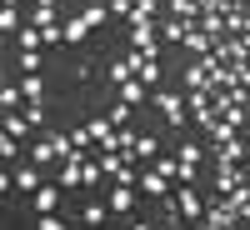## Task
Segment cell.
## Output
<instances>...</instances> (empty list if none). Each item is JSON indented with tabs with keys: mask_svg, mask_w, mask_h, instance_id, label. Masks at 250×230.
<instances>
[{
	"mask_svg": "<svg viewBox=\"0 0 250 230\" xmlns=\"http://www.w3.org/2000/svg\"><path fill=\"white\" fill-rule=\"evenodd\" d=\"M130 50L160 60V30H155V20H130Z\"/></svg>",
	"mask_w": 250,
	"mask_h": 230,
	"instance_id": "cell-1",
	"label": "cell"
},
{
	"mask_svg": "<svg viewBox=\"0 0 250 230\" xmlns=\"http://www.w3.org/2000/svg\"><path fill=\"white\" fill-rule=\"evenodd\" d=\"M155 105L165 110V125H170V130L180 135V130H185V120H190V115H185V110H190V105H185L180 95H170V90H160V95H155Z\"/></svg>",
	"mask_w": 250,
	"mask_h": 230,
	"instance_id": "cell-2",
	"label": "cell"
},
{
	"mask_svg": "<svg viewBox=\"0 0 250 230\" xmlns=\"http://www.w3.org/2000/svg\"><path fill=\"white\" fill-rule=\"evenodd\" d=\"M175 205H180L185 220H205V205H200V195L190 190V185H180V190H175Z\"/></svg>",
	"mask_w": 250,
	"mask_h": 230,
	"instance_id": "cell-3",
	"label": "cell"
},
{
	"mask_svg": "<svg viewBox=\"0 0 250 230\" xmlns=\"http://www.w3.org/2000/svg\"><path fill=\"white\" fill-rule=\"evenodd\" d=\"M90 135H95V145H100V150H115V120L110 115H100V120H90Z\"/></svg>",
	"mask_w": 250,
	"mask_h": 230,
	"instance_id": "cell-4",
	"label": "cell"
},
{
	"mask_svg": "<svg viewBox=\"0 0 250 230\" xmlns=\"http://www.w3.org/2000/svg\"><path fill=\"white\" fill-rule=\"evenodd\" d=\"M105 205L115 215H125V210H135V185H110V195H105Z\"/></svg>",
	"mask_w": 250,
	"mask_h": 230,
	"instance_id": "cell-5",
	"label": "cell"
},
{
	"mask_svg": "<svg viewBox=\"0 0 250 230\" xmlns=\"http://www.w3.org/2000/svg\"><path fill=\"white\" fill-rule=\"evenodd\" d=\"M25 160H30V165H55V160H60V150H55V140L45 135L40 145H30V150H25Z\"/></svg>",
	"mask_w": 250,
	"mask_h": 230,
	"instance_id": "cell-6",
	"label": "cell"
},
{
	"mask_svg": "<svg viewBox=\"0 0 250 230\" xmlns=\"http://www.w3.org/2000/svg\"><path fill=\"white\" fill-rule=\"evenodd\" d=\"M35 210L40 215H55L60 210V185H40V190H35Z\"/></svg>",
	"mask_w": 250,
	"mask_h": 230,
	"instance_id": "cell-7",
	"label": "cell"
},
{
	"mask_svg": "<svg viewBox=\"0 0 250 230\" xmlns=\"http://www.w3.org/2000/svg\"><path fill=\"white\" fill-rule=\"evenodd\" d=\"M165 185H170V180H165L160 170H145V175H140V190L155 195V200H170V195H165Z\"/></svg>",
	"mask_w": 250,
	"mask_h": 230,
	"instance_id": "cell-8",
	"label": "cell"
},
{
	"mask_svg": "<svg viewBox=\"0 0 250 230\" xmlns=\"http://www.w3.org/2000/svg\"><path fill=\"white\" fill-rule=\"evenodd\" d=\"M15 185H20V190H40V165H20V170H15Z\"/></svg>",
	"mask_w": 250,
	"mask_h": 230,
	"instance_id": "cell-9",
	"label": "cell"
},
{
	"mask_svg": "<svg viewBox=\"0 0 250 230\" xmlns=\"http://www.w3.org/2000/svg\"><path fill=\"white\" fill-rule=\"evenodd\" d=\"M215 160H220V165H240V160H245V145H240V140H230V145H215Z\"/></svg>",
	"mask_w": 250,
	"mask_h": 230,
	"instance_id": "cell-10",
	"label": "cell"
},
{
	"mask_svg": "<svg viewBox=\"0 0 250 230\" xmlns=\"http://www.w3.org/2000/svg\"><path fill=\"white\" fill-rule=\"evenodd\" d=\"M120 100H125V105H145V80H125V85H120Z\"/></svg>",
	"mask_w": 250,
	"mask_h": 230,
	"instance_id": "cell-11",
	"label": "cell"
},
{
	"mask_svg": "<svg viewBox=\"0 0 250 230\" xmlns=\"http://www.w3.org/2000/svg\"><path fill=\"white\" fill-rule=\"evenodd\" d=\"M90 35V25H85V15H75V20H65V45H80V40Z\"/></svg>",
	"mask_w": 250,
	"mask_h": 230,
	"instance_id": "cell-12",
	"label": "cell"
},
{
	"mask_svg": "<svg viewBox=\"0 0 250 230\" xmlns=\"http://www.w3.org/2000/svg\"><path fill=\"white\" fill-rule=\"evenodd\" d=\"M35 130V125H30V115H5V135H15V140H25Z\"/></svg>",
	"mask_w": 250,
	"mask_h": 230,
	"instance_id": "cell-13",
	"label": "cell"
},
{
	"mask_svg": "<svg viewBox=\"0 0 250 230\" xmlns=\"http://www.w3.org/2000/svg\"><path fill=\"white\" fill-rule=\"evenodd\" d=\"M155 150H160V140H155V135H140V140H135V150H130V160H150Z\"/></svg>",
	"mask_w": 250,
	"mask_h": 230,
	"instance_id": "cell-14",
	"label": "cell"
},
{
	"mask_svg": "<svg viewBox=\"0 0 250 230\" xmlns=\"http://www.w3.org/2000/svg\"><path fill=\"white\" fill-rule=\"evenodd\" d=\"M155 170L165 180H180V155H155Z\"/></svg>",
	"mask_w": 250,
	"mask_h": 230,
	"instance_id": "cell-15",
	"label": "cell"
},
{
	"mask_svg": "<svg viewBox=\"0 0 250 230\" xmlns=\"http://www.w3.org/2000/svg\"><path fill=\"white\" fill-rule=\"evenodd\" d=\"M35 45H45V30L25 25V30H20V50H35Z\"/></svg>",
	"mask_w": 250,
	"mask_h": 230,
	"instance_id": "cell-16",
	"label": "cell"
},
{
	"mask_svg": "<svg viewBox=\"0 0 250 230\" xmlns=\"http://www.w3.org/2000/svg\"><path fill=\"white\" fill-rule=\"evenodd\" d=\"M80 15H85V25L95 30V25H105V15H110V5H85Z\"/></svg>",
	"mask_w": 250,
	"mask_h": 230,
	"instance_id": "cell-17",
	"label": "cell"
},
{
	"mask_svg": "<svg viewBox=\"0 0 250 230\" xmlns=\"http://www.w3.org/2000/svg\"><path fill=\"white\" fill-rule=\"evenodd\" d=\"M30 20H35V30H50V25H55V5H35Z\"/></svg>",
	"mask_w": 250,
	"mask_h": 230,
	"instance_id": "cell-18",
	"label": "cell"
},
{
	"mask_svg": "<svg viewBox=\"0 0 250 230\" xmlns=\"http://www.w3.org/2000/svg\"><path fill=\"white\" fill-rule=\"evenodd\" d=\"M105 75L115 80V85H125V80H135V70H130V60H115V65H110Z\"/></svg>",
	"mask_w": 250,
	"mask_h": 230,
	"instance_id": "cell-19",
	"label": "cell"
},
{
	"mask_svg": "<svg viewBox=\"0 0 250 230\" xmlns=\"http://www.w3.org/2000/svg\"><path fill=\"white\" fill-rule=\"evenodd\" d=\"M105 215H110V205H105V200H90V205H85V225H100Z\"/></svg>",
	"mask_w": 250,
	"mask_h": 230,
	"instance_id": "cell-20",
	"label": "cell"
},
{
	"mask_svg": "<svg viewBox=\"0 0 250 230\" xmlns=\"http://www.w3.org/2000/svg\"><path fill=\"white\" fill-rule=\"evenodd\" d=\"M105 115H110V120L120 125V130H125V125H130V115H135V105H125V100H120V105H110Z\"/></svg>",
	"mask_w": 250,
	"mask_h": 230,
	"instance_id": "cell-21",
	"label": "cell"
},
{
	"mask_svg": "<svg viewBox=\"0 0 250 230\" xmlns=\"http://www.w3.org/2000/svg\"><path fill=\"white\" fill-rule=\"evenodd\" d=\"M70 145H75V150H90V145H95V135H90V125H80V130H70Z\"/></svg>",
	"mask_w": 250,
	"mask_h": 230,
	"instance_id": "cell-22",
	"label": "cell"
},
{
	"mask_svg": "<svg viewBox=\"0 0 250 230\" xmlns=\"http://www.w3.org/2000/svg\"><path fill=\"white\" fill-rule=\"evenodd\" d=\"M0 30H5V35H15V30H25V25H20V15L5 5V10H0Z\"/></svg>",
	"mask_w": 250,
	"mask_h": 230,
	"instance_id": "cell-23",
	"label": "cell"
},
{
	"mask_svg": "<svg viewBox=\"0 0 250 230\" xmlns=\"http://www.w3.org/2000/svg\"><path fill=\"white\" fill-rule=\"evenodd\" d=\"M20 70L35 75V70H40V50H20Z\"/></svg>",
	"mask_w": 250,
	"mask_h": 230,
	"instance_id": "cell-24",
	"label": "cell"
},
{
	"mask_svg": "<svg viewBox=\"0 0 250 230\" xmlns=\"http://www.w3.org/2000/svg\"><path fill=\"white\" fill-rule=\"evenodd\" d=\"M0 105L15 110V105H20V90H15V85H5V90H0Z\"/></svg>",
	"mask_w": 250,
	"mask_h": 230,
	"instance_id": "cell-25",
	"label": "cell"
},
{
	"mask_svg": "<svg viewBox=\"0 0 250 230\" xmlns=\"http://www.w3.org/2000/svg\"><path fill=\"white\" fill-rule=\"evenodd\" d=\"M0 155H5V160H20V145H15V135H5V140H0Z\"/></svg>",
	"mask_w": 250,
	"mask_h": 230,
	"instance_id": "cell-26",
	"label": "cell"
},
{
	"mask_svg": "<svg viewBox=\"0 0 250 230\" xmlns=\"http://www.w3.org/2000/svg\"><path fill=\"white\" fill-rule=\"evenodd\" d=\"M20 90H25L30 100H40V80H35V75H25V80H20Z\"/></svg>",
	"mask_w": 250,
	"mask_h": 230,
	"instance_id": "cell-27",
	"label": "cell"
},
{
	"mask_svg": "<svg viewBox=\"0 0 250 230\" xmlns=\"http://www.w3.org/2000/svg\"><path fill=\"white\" fill-rule=\"evenodd\" d=\"M110 10L115 15H135V0H110Z\"/></svg>",
	"mask_w": 250,
	"mask_h": 230,
	"instance_id": "cell-28",
	"label": "cell"
},
{
	"mask_svg": "<svg viewBox=\"0 0 250 230\" xmlns=\"http://www.w3.org/2000/svg\"><path fill=\"white\" fill-rule=\"evenodd\" d=\"M40 230H65V220L60 215H40Z\"/></svg>",
	"mask_w": 250,
	"mask_h": 230,
	"instance_id": "cell-29",
	"label": "cell"
},
{
	"mask_svg": "<svg viewBox=\"0 0 250 230\" xmlns=\"http://www.w3.org/2000/svg\"><path fill=\"white\" fill-rule=\"evenodd\" d=\"M35 5H55V0H35Z\"/></svg>",
	"mask_w": 250,
	"mask_h": 230,
	"instance_id": "cell-30",
	"label": "cell"
},
{
	"mask_svg": "<svg viewBox=\"0 0 250 230\" xmlns=\"http://www.w3.org/2000/svg\"><path fill=\"white\" fill-rule=\"evenodd\" d=\"M5 5H10V10H15V5H20V0H5Z\"/></svg>",
	"mask_w": 250,
	"mask_h": 230,
	"instance_id": "cell-31",
	"label": "cell"
}]
</instances>
